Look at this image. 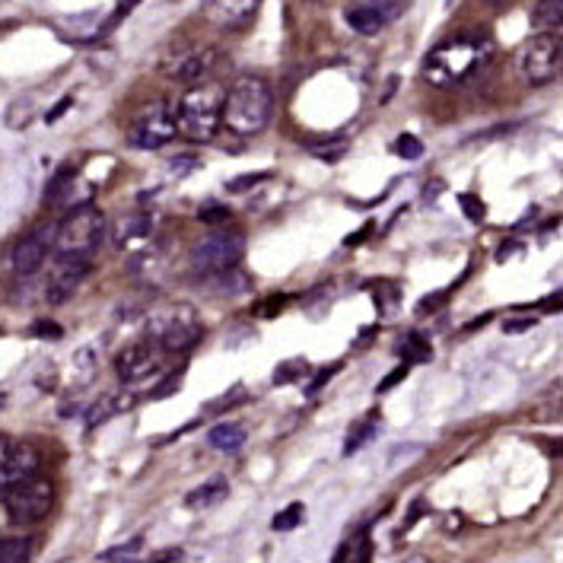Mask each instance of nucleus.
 <instances>
[{
  "label": "nucleus",
  "mask_w": 563,
  "mask_h": 563,
  "mask_svg": "<svg viewBox=\"0 0 563 563\" xmlns=\"http://www.w3.org/2000/svg\"><path fill=\"white\" fill-rule=\"evenodd\" d=\"M261 0H204L207 23L217 29H242L258 13Z\"/></svg>",
  "instance_id": "2eb2a0df"
},
{
  "label": "nucleus",
  "mask_w": 563,
  "mask_h": 563,
  "mask_svg": "<svg viewBox=\"0 0 563 563\" xmlns=\"http://www.w3.org/2000/svg\"><path fill=\"white\" fill-rule=\"evenodd\" d=\"M201 223H210V226H223L226 220H230V207H204L198 214Z\"/></svg>",
  "instance_id": "2f4dec72"
},
{
  "label": "nucleus",
  "mask_w": 563,
  "mask_h": 563,
  "mask_svg": "<svg viewBox=\"0 0 563 563\" xmlns=\"http://www.w3.org/2000/svg\"><path fill=\"white\" fill-rule=\"evenodd\" d=\"M404 376H408V363H404V366H398V369H392V373L385 376V382H379V385H376V395H385V392H389V389H395V385H398V382H401Z\"/></svg>",
  "instance_id": "72a5a7b5"
},
{
  "label": "nucleus",
  "mask_w": 563,
  "mask_h": 563,
  "mask_svg": "<svg viewBox=\"0 0 563 563\" xmlns=\"http://www.w3.org/2000/svg\"><path fill=\"white\" fill-rule=\"evenodd\" d=\"M163 366V347L144 338L131 347H125L115 360V369H118V379L121 382H140V379H150L156 369Z\"/></svg>",
  "instance_id": "ddd939ff"
},
{
  "label": "nucleus",
  "mask_w": 563,
  "mask_h": 563,
  "mask_svg": "<svg viewBox=\"0 0 563 563\" xmlns=\"http://www.w3.org/2000/svg\"><path fill=\"white\" fill-rule=\"evenodd\" d=\"M369 557H373V548H369V535L366 532H357L350 541H344L338 554H334L331 560L341 563V560H357V563H366Z\"/></svg>",
  "instance_id": "5701e85b"
},
{
  "label": "nucleus",
  "mask_w": 563,
  "mask_h": 563,
  "mask_svg": "<svg viewBox=\"0 0 563 563\" xmlns=\"http://www.w3.org/2000/svg\"><path fill=\"white\" fill-rule=\"evenodd\" d=\"M274 115V90L265 77L242 74L223 93V125L239 137L261 134L271 125Z\"/></svg>",
  "instance_id": "f257e3e1"
},
{
  "label": "nucleus",
  "mask_w": 563,
  "mask_h": 563,
  "mask_svg": "<svg viewBox=\"0 0 563 563\" xmlns=\"http://www.w3.org/2000/svg\"><path fill=\"white\" fill-rule=\"evenodd\" d=\"M4 490V506H7V516L16 525H32V522H42L51 506H55V487L51 481L39 478V474H29L23 481H13Z\"/></svg>",
  "instance_id": "39448f33"
},
{
  "label": "nucleus",
  "mask_w": 563,
  "mask_h": 563,
  "mask_svg": "<svg viewBox=\"0 0 563 563\" xmlns=\"http://www.w3.org/2000/svg\"><path fill=\"white\" fill-rule=\"evenodd\" d=\"M102 236H105V214L96 204L83 201L55 226V245L51 249L58 252V258H93Z\"/></svg>",
  "instance_id": "7ed1b4c3"
},
{
  "label": "nucleus",
  "mask_w": 563,
  "mask_h": 563,
  "mask_svg": "<svg viewBox=\"0 0 563 563\" xmlns=\"http://www.w3.org/2000/svg\"><path fill=\"white\" fill-rule=\"evenodd\" d=\"M140 548H144V538L134 535L128 544H118V548H109V551H102L96 560L99 563H115V560H134L140 554Z\"/></svg>",
  "instance_id": "c85d7f7f"
},
{
  "label": "nucleus",
  "mask_w": 563,
  "mask_h": 563,
  "mask_svg": "<svg viewBox=\"0 0 563 563\" xmlns=\"http://www.w3.org/2000/svg\"><path fill=\"white\" fill-rule=\"evenodd\" d=\"M214 61H217V51L214 48H175L166 55L163 61V70L166 77L179 80V83H201L210 70H214Z\"/></svg>",
  "instance_id": "9b49d317"
},
{
  "label": "nucleus",
  "mask_w": 563,
  "mask_h": 563,
  "mask_svg": "<svg viewBox=\"0 0 563 563\" xmlns=\"http://www.w3.org/2000/svg\"><path fill=\"white\" fill-rule=\"evenodd\" d=\"M395 153L401 156V160H420V156H424V144H420L414 134H401L395 140Z\"/></svg>",
  "instance_id": "c756f323"
},
{
  "label": "nucleus",
  "mask_w": 563,
  "mask_h": 563,
  "mask_svg": "<svg viewBox=\"0 0 563 563\" xmlns=\"http://www.w3.org/2000/svg\"><path fill=\"white\" fill-rule=\"evenodd\" d=\"M74 182H77V169L61 166L55 175H51V182L45 185V204L55 207V204H61L64 198H70V188H74Z\"/></svg>",
  "instance_id": "aec40b11"
},
{
  "label": "nucleus",
  "mask_w": 563,
  "mask_h": 563,
  "mask_svg": "<svg viewBox=\"0 0 563 563\" xmlns=\"http://www.w3.org/2000/svg\"><path fill=\"white\" fill-rule=\"evenodd\" d=\"M459 207L465 210V217L471 223H484V217H487V207L478 198H474V195H459Z\"/></svg>",
  "instance_id": "7c9ffc66"
},
{
  "label": "nucleus",
  "mask_w": 563,
  "mask_h": 563,
  "mask_svg": "<svg viewBox=\"0 0 563 563\" xmlns=\"http://www.w3.org/2000/svg\"><path fill=\"white\" fill-rule=\"evenodd\" d=\"M172 137H175V118H172L169 102H163V99L144 105L128 128V140L137 150H160Z\"/></svg>",
  "instance_id": "1a4fd4ad"
},
{
  "label": "nucleus",
  "mask_w": 563,
  "mask_h": 563,
  "mask_svg": "<svg viewBox=\"0 0 563 563\" xmlns=\"http://www.w3.org/2000/svg\"><path fill=\"white\" fill-rule=\"evenodd\" d=\"M309 373V363L303 357H296V360H284L277 369H274V385H290L296 379H303Z\"/></svg>",
  "instance_id": "bb28decb"
},
{
  "label": "nucleus",
  "mask_w": 563,
  "mask_h": 563,
  "mask_svg": "<svg viewBox=\"0 0 563 563\" xmlns=\"http://www.w3.org/2000/svg\"><path fill=\"white\" fill-rule=\"evenodd\" d=\"M150 233H153V217L147 214V210H134V214H128V217H118L112 239H115L118 249H125V245L147 239Z\"/></svg>",
  "instance_id": "f3484780"
},
{
  "label": "nucleus",
  "mask_w": 563,
  "mask_h": 563,
  "mask_svg": "<svg viewBox=\"0 0 563 563\" xmlns=\"http://www.w3.org/2000/svg\"><path fill=\"white\" fill-rule=\"evenodd\" d=\"M334 373H341V363H334L331 369H322V373H319V376H315V382L309 385V392H319V389H322V385H325V382H328V379H331Z\"/></svg>",
  "instance_id": "58836bf2"
},
{
  "label": "nucleus",
  "mask_w": 563,
  "mask_h": 563,
  "mask_svg": "<svg viewBox=\"0 0 563 563\" xmlns=\"http://www.w3.org/2000/svg\"><path fill=\"white\" fill-rule=\"evenodd\" d=\"M398 357L404 363H427L433 357V347H430V341L420 338L417 331H411L398 341Z\"/></svg>",
  "instance_id": "412c9836"
},
{
  "label": "nucleus",
  "mask_w": 563,
  "mask_h": 563,
  "mask_svg": "<svg viewBox=\"0 0 563 563\" xmlns=\"http://www.w3.org/2000/svg\"><path fill=\"white\" fill-rule=\"evenodd\" d=\"M563 48H560V32H538L519 51V74L529 86H548L560 74Z\"/></svg>",
  "instance_id": "0eeeda50"
},
{
  "label": "nucleus",
  "mask_w": 563,
  "mask_h": 563,
  "mask_svg": "<svg viewBox=\"0 0 563 563\" xmlns=\"http://www.w3.org/2000/svg\"><path fill=\"white\" fill-rule=\"evenodd\" d=\"M201 334H204V328L198 322V315L185 306L163 309V312L150 315V322H147V338L156 341L163 350H169V354L195 347Z\"/></svg>",
  "instance_id": "423d86ee"
},
{
  "label": "nucleus",
  "mask_w": 563,
  "mask_h": 563,
  "mask_svg": "<svg viewBox=\"0 0 563 563\" xmlns=\"http://www.w3.org/2000/svg\"><path fill=\"white\" fill-rule=\"evenodd\" d=\"M245 443V430L239 424H217L210 430V446L223 449V452H233Z\"/></svg>",
  "instance_id": "4be33fe9"
},
{
  "label": "nucleus",
  "mask_w": 563,
  "mask_h": 563,
  "mask_svg": "<svg viewBox=\"0 0 563 563\" xmlns=\"http://www.w3.org/2000/svg\"><path fill=\"white\" fill-rule=\"evenodd\" d=\"M7 452H10V439H7L4 433H0V462L7 459Z\"/></svg>",
  "instance_id": "a19ab883"
},
{
  "label": "nucleus",
  "mask_w": 563,
  "mask_h": 563,
  "mask_svg": "<svg viewBox=\"0 0 563 563\" xmlns=\"http://www.w3.org/2000/svg\"><path fill=\"white\" fill-rule=\"evenodd\" d=\"M156 563H163V560H182V548H172V551H160L156 557H150Z\"/></svg>",
  "instance_id": "ea45409f"
},
{
  "label": "nucleus",
  "mask_w": 563,
  "mask_h": 563,
  "mask_svg": "<svg viewBox=\"0 0 563 563\" xmlns=\"http://www.w3.org/2000/svg\"><path fill=\"white\" fill-rule=\"evenodd\" d=\"M32 554V541L23 535L0 538V563H26Z\"/></svg>",
  "instance_id": "b1692460"
},
{
  "label": "nucleus",
  "mask_w": 563,
  "mask_h": 563,
  "mask_svg": "<svg viewBox=\"0 0 563 563\" xmlns=\"http://www.w3.org/2000/svg\"><path fill=\"white\" fill-rule=\"evenodd\" d=\"M376 436V420L369 417V420H363V424H357L354 430H350V436H347V443H344V455H354V452H360L369 439Z\"/></svg>",
  "instance_id": "a878e982"
},
{
  "label": "nucleus",
  "mask_w": 563,
  "mask_h": 563,
  "mask_svg": "<svg viewBox=\"0 0 563 563\" xmlns=\"http://www.w3.org/2000/svg\"><path fill=\"white\" fill-rule=\"evenodd\" d=\"M51 245H55V226H51V223L35 226L29 236H23L20 242H16V249H13V271L20 274V277H32L35 271L45 265Z\"/></svg>",
  "instance_id": "4468645a"
},
{
  "label": "nucleus",
  "mask_w": 563,
  "mask_h": 563,
  "mask_svg": "<svg viewBox=\"0 0 563 563\" xmlns=\"http://www.w3.org/2000/svg\"><path fill=\"white\" fill-rule=\"evenodd\" d=\"M487 58V45L481 42H449V45H439L433 55L424 61V77L436 86H449V83H459L468 74L478 70V64H484Z\"/></svg>",
  "instance_id": "20e7f679"
},
{
  "label": "nucleus",
  "mask_w": 563,
  "mask_h": 563,
  "mask_svg": "<svg viewBox=\"0 0 563 563\" xmlns=\"http://www.w3.org/2000/svg\"><path fill=\"white\" fill-rule=\"evenodd\" d=\"M223 86L220 83H198L179 99L175 109V134H182L191 144L214 140L223 125Z\"/></svg>",
  "instance_id": "f03ea898"
},
{
  "label": "nucleus",
  "mask_w": 563,
  "mask_h": 563,
  "mask_svg": "<svg viewBox=\"0 0 563 563\" xmlns=\"http://www.w3.org/2000/svg\"><path fill=\"white\" fill-rule=\"evenodd\" d=\"M411 0H366V4L347 10V26L360 35H376L408 13Z\"/></svg>",
  "instance_id": "9d476101"
},
{
  "label": "nucleus",
  "mask_w": 563,
  "mask_h": 563,
  "mask_svg": "<svg viewBox=\"0 0 563 563\" xmlns=\"http://www.w3.org/2000/svg\"><path fill=\"white\" fill-rule=\"evenodd\" d=\"M560 13H563V0H541L535 10V26L541 29H560Z\"/></svg>",
  "instance_id": "cd10ccee"
},
{
  "label": "nucleus",
  "mask_w": 563,
  "mask_h": 563,
  "mask_svg": "<svg viewBox=\"0 0 563 563\" xmlns=\"http://www.w3.org/2000/svg\"><path fill=\"white\" fill-rule=\"evenodd\" d=\"M32 334L35 338H48V341H61V325H55V322H35L32 325Z\"/></svg>",
  "instance_id": "473e14b6"
},
{
  "label": "nucleus",
  "mask_w": 563,
  "mask_h": 563,
  "mask_svg": "<svg viewBox=\"0 0 563 563\" xmlns=\"http://www.w3.org/2000/svg\"><path fill=\"white\" fill-rule=\"evenodd\" d=\"M303 519H306V506L303 503H290V506H284L271 519V529L274 532H293V529H299V525H303Z\"/></svg>",
  "instance_id": "393cba45"
},
{
  "label": "nucleus",
  "mask_w": 563,
  "mask_h": 563,
  "mask_svg": "<svg viewBox=\"0 0 563 563\" xmlns=\"http://www.w3.org/2000/svg\"><path fill=\"white\" fill-rule=\"evenodd\" d=\"M42 468V455L39 449H32V446H10L7 452V459L0 462V487H7L13 481H23L29 478V474H39Z\"/></svg>",
  "instance_id": "dca6fc26"
},
{
  "label": "nucleus",
  "mask_w": 563,
  "mask_h": 563,
  "mask_svg": "<svg viewBox=\"0 0 563 563\" xmlns=\"http://www.w3.org/2000/svg\"><path fill=\"white\" fill-rule=\"evenodd\" d=\"M90 271H93V258H58V268L51 271L45 284V299L51 306H64L83 287Z\"/></svg>",
  "instance_id": "f8f14e48"
},
{
  "label": "nucleus",
  "mask_w": 563,
  "mask_h": 563,
  "mask_svg": "<svg viewBox=\"0 0 563 563\" xmlns=\"http://www.w3.org/2000/svg\"><path fill=\"white\" fill-rule=\"evenodd\" d=\"M179 389H182V373H175V376H169V379L160 385V389H153L150 395H153V398H166V395L179 392Z\"/></svg>",
  "instance_id": "e433bc0d"
},
{
  "label": "nucleus",
  "mask_w": 563,
  "mask_h": 563,
  "mask_svg": "<svg viewBox=\"0 0 563 563\" xmlns=\"http://www.w3.org/2000/svg\"><path fill=\"white\" fill-rule=\"evenodd\" d=\"M70 105H74V96H64V99L55 105V109H51V112L45 115V125H55V121H58V118H61V115L70 109Z\"/></svg>",
  "instance_id": "4c0bfd02"
},
{
  "label": "nucleus",
  "mask_w": 563,
  "mask_h": 563,
  "mask_svg": "<svg viewBox=\"0 0 563 563\" xmlns=\"http://www.w3.org/2000/svg\"><path fill=\"white\" fill-rule=\"evenodd\" d=\"M242 252H245V239L242 233L236 230H220L207 233L198 245L195 252H191V268L198 274H223V271H236V265L242 261Z\"/></svg>",
  "instance_id": "6e6552de"
},
{
  "label": "nucleus",
  "mask_w": 563,
  "mask_h": 563,
  "mask_svg": "<svg viewBox=\"0 0 563 563\" xmlns=\"http://www.w3.org/2000/svg\"><path fill=\"white\" fill-rule=\"evenodd\" d=\"M226 497H230V481H226L223 474H217V478H210L201 487L191 490L185 497V506L188 509H210V506H220Z\"/></svg>",
  "instance_id": "a211bd4d"
},
{
  "label": "nucleus",
  "mask_w": 563,
  "mask_h": 563,
  "mask_svg": "<svg viewBox=\"0 0 563 563\" xmlns=\"http://www.w3.org/2000/svg\"><path fill=\"white\" fill-rule=\"evenodd\" d=\"M128 408H131V398H128V395H109V398H102V401L93 404L90 414H86V427L96 430L99 424H105V420H112L115 414L128 411Z\"/></svg>",
  "instance_id": "6ab92c4d"
},
{
  "label": "nucleus",
  "mask_w": 563,
  "mask_h": 563,
  "mask_svg": "<svg viewBox=\"0 0 563 563\" xmlns=\"http://www.w3.org/2000/svg\"><path fill=\"white\" fill-rule=\"evenodd\" d=\"M529 328H535L532 315H522V319H506V322H503V331H506V334H522V331H529Z\"/></svg>",
  "instance_id": "c9c22d12"
},
{
  "label": "nucleus",
  "mask_w": 563,
  "mask_h": 563,
  "mask_svg": "<svg viewBox=\"0 0 563 563\" xmlns=\"http://www.w3.org/2000/svg\"><path fill=\"white\" fill-rule=\"evenodd\" d=\"M271 172H252V175H245V179H236V182H230L226 188L230 191H245V188H255L258 182H265Z\"/></svg>",
  "instance_id": "f704fd0d"
}]
</instances>
